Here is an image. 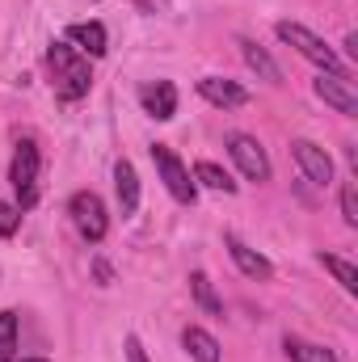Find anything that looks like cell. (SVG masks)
Instances as JSON below:
<instances>
[{
	"mask_svg": "<svg viewBox=\"0 0 358 362\" xmlns=\"http://www.w3.org/2000/svg\"><path fill=\"white\" fill-rule=\"evenodd\" d=\"M17 223H21V211H17L13 202H4V198H0V236H13V232H17Z\"/></svg>",
	"mask_w": 358,
	"mask_h": 362,
	"instance_id": "cell-22",
	"label": "cell"
},
{
	"mask_svg": "<svg viewBox=\"0 0 358 362\" xmlns=\"http://www.w3.org/2000/svg\"><path fill=\"white\" fill-rule=\"evenodd\" d=\"M93 274H97V282H101V286H105V282L114 278V274H110V266H105V262H97V266H93Z\"/></svg>",
	"mask_w": 358,
	"mask_h": 362,
	"instance_id": "cell-24",
	"label": "cell"
},
{
	"mask_svg": "<svg viewBox=\"0 0 358 362\" xmlns=\"http://www.w3.org/2000/svg\"><path fill=\"white\" fill-rule=\"evenodd\" d=\"M321 266H325V270H329L333 278H337V282H342V291H350V295L358 291V270L350 266V262H342V257L325 253V257H321Z\"/></svg>",
	"mask_w": 358,
	"mask_h": 362,
	"instance_id": "cell-19",
	"label": "cell"
},
{
	"mask_svg": "<svg viewBox=\"0 0 358 362\" xmlns=\"http://www.w3.org/2000/svg\"><path fill=\"white\" fill-rule=\"evenodd\" d=\"M194 181H202L207 189H224V194H232V189H236V181L228 177L219 165H211V160H198V165H194Z\"/></svg>",
	"mask_w": 358,
	"mask_h": 362,
	"instance_id": "cell-18",
	"label": "cell"
},
{
	"mask_svg": "<svg viewBox=\"0 0 358 362\" xmlns=\"http://www.w3.org/2000/svg\"><path fill=\"white\" fill-rule=\"evenodd\" d=\"M47 68H51V89L59 101H81L93 89V68L81 51H72L68 42H51L47 47Z\"/></svg>",
	"mask_w": 358,
	"mask_h": 362,
	"instance_id": "cell-1",
	"label": "cell"
},
{
	"mask_svg": "<svg viewBox=\"0 0 358 362\" xmlns=\"http://www.w3.org/2000/svg\"><path fill=\"white\" fill-rule=\"evenodd\" d=\"M282 350H287L291 362H337L333 350H325V346H316V341H304V337H287Z\"/></svg>",
	"mask_w": 358,
	"mask_h": 362,
	"instance_id": "cell-16",
	"label": "cell"
},
{
	"mask_svg": "<svg viewBox=\"0 0 358 362\" xmlns=\"http://www.w3.org/2000/svg\"><path fill=\"white\" fill-rule=\"evenodd\" d=\"M17 354V312H0V362H13Z\"/></svg>",
	"mask_w": 358,
	"mask_h": 362,
	"instance_id": "cell-20",
	"label": "cell"
},
{
	"mask_svg": "<svg viewBox=\"0 0 358 362\" xmlns=\"http://www.w3.org/2000/svg\"><path fill=\"white\" fill-rule=\"evenodd\" d=\"M181 346L190 350L194 362H219V341H215L207 329H198V325H190V329L181 333Z\"/></svg>",
	"mask_w": 358,
	"mask_h": 362,
	"instance_id": "cell-14",
	"label": "cell"
},
{
	"mask_svg": "<svg viewBox=\"0 0 358 362\" xmlns=\"http://www.w3.org/2000/svg\"><path fill=\"white\" fill-rule=\"evenodd\" d=\"M190 291H194V303H198L207 316H224V299L215 295V282H211L202 270L190 274Z\"/></svg>",
	"mask_w": 358,
	"mask_h": 362,
	"instance_id": "cell-15",
	"label": "cell"
},
{
	"mask_svg": "<svg viewBox=\"0 0 358 362\" xmlns=\"http://www.w3.org/2000/svg\"><path fill=\"white\" fill-rule=\"evenodd\" d=\"M114 189H118L122 215H135V206H139V177H135V165L131 160H118L114 165Z\"/></svg>",
	"mask_w": 358,
	"mask_h": 362,
	"instance_id": "cell-12",
	"label": "cell"
},
{
	"mask_svg": "<svg viewBox=\"0 0 358 362\" xmlns=\"http://www.w3.org/2000/svg\"><path fill=\"white\" fill-rule=\"evenodd\" d=\"M241 55H245V64L258 72V76H266V81H282V72H278V64L270 59L266 51L258 47V42H249V38H241Z\"/></svg>",
	"mask_w": 358,
	"mask_h": 362,
	"instance_id": "cell-17",
	"label": "cell"
},
{
	"mask_svg": "<svg viewBox=\"0 0 358 362\" xmlns=\"http://www.w3.org/2000/svg\"><path fill=\"white\" fill-rule=\"evenodd\" d=\"M291 156H295V165L304 169V177L312 181V185H329V181H333V160H329V152L316 148L312 139H295V144H291Z\"/></svg>",
	"mask_w": 358,
	"mask_h": 362,
	"instance_id": "cell-8",
	"label": "cell"
},
{
	"mask_svg": "<svg viewBox=\"0 0 358 362\" xmlns=\"http://www.w3.org/2000/svg\"><path fill=\"white\" fill-rule=\"evenodd\" d=\"M38 169H42L38 144H34V139H17L13 169H8V181H13V189H17V211H30V206L38 202Z\"/></svg>",
	"mask_w": 358,
	"mask_h": 362,
	"instance_id": "cell-2",
	"label": "cell"
},
{
	"mask_svg": "<svg viewBox=\"0 0 358 362\" xmlns=\"http://www.w3.org/2000/svg\"><path fill=\"white\" fill-rule=\"evenodd\" d=\"M152 160H156V169H161L165 189H169L178 202H185V206H190V202L198 198V185L190 181V169L178 160V152H173L169 144H156V148H152Z\"/></svg>",
	"mask_w": 358,
	"mask_h": 362,
	"instance_id": "cell-5",
	"label": "cell"
},
{
	"mask_svg": "<svg viewBox=\"0 0 358 362\" xmlns=\"http://www.w3.org/2000/svg\"><path fill=\"white\" fill-rule=\"evenodd\" d=\"M68 215L76 223V232L89 240V245H101L105 232H110V219H105V202L93 194V189H76L72 202H68Z\"/></svg>",
	"mask_w": 358,
	"mask_h": 362,
	"instance_id": "cell-4",
	"label": "cell"
},
{
	"mask_svg": "<svg viewBox=\"0 0 358 362\" xmlns=\"http://www.w3.org/2000/svg\"><path fill=\"white\" fill-rule=\"evenodd\" d=\"M127 354H131V362H148V358H144V346H139V337H127Z\"/></svg>",
	"mask_w": 358,
	"mask_h": 362,
	"instance_id": "cell-23",
	"label": "cell"
},
{
	"mask_svg": "<svg viewBox=\"0 0 358 362\" xmlns=\"http://www.w3.org/2000/svg\"><path fill=\"white\" fill-rule=\"evenodd\" d=\"M198 93H202L211 105H219V110H236V105L249 101V89H241L236 81H224V76H202V81H198Z\"/></svg>",
	"mask_w": 358,
	"mask_h": 362,
	"instance_id": "cell-9",
	"label": "cell"
},
{
	"mask_svg": "<svg viewBox=\"0 0 358 362\" xmlns=\"http://www.w3.org/2000/svg\"><path fill=\"white\" fill-rule=\"evenodd\" d=\"M342 219H346L350 228H358V189H354V181L342 185Z\"/></svg>",
	"mask_w": 358,
	"mask_h": 362,
	"instance_id": "cell-21",
	"label": "cell"
},
{
	"mask_svg": "<svg viewBox=\"0 0 358 362\" xmlns=\"http://www.w3.org/2000/svg\"><path fill=\"white\" fill-rule=\"evenodd\" d=\"M68 38L76 47H85L93 59H101L110 51V38H105V25L101 21H76V25H68Z\"/></svg>",
	"mask_w": 358,
	"mask_h": 362,
	"instance_id": "cell-13",
	"label": "cell"
},
{
	"mask_svg": "<svg viewBox=\"0 0 358 362\" xmlns=\"http://www.w3.org/2000/svg\"><path fill=\"white\" fill-rule=\"evenodd\" d=\"M316 97L325 101V105H333L337 114H346V118H358V93L350 85V76H337V72H321L316 76Z\"/></svg>",
	"mask_w": 358,
	"mask_h": 362,
	"instance_id": "cell-7",
	"label": "cell"
},
{
	"mask_svg": "<svg viewBox=\"0 0 358 362\" xmlns=\"http://www.w3.org/2000/svg\"><path fill=\"white\" fill-rule=\"evenodd\" d=\"M228 253H232V262H236V270L245 274V278H258V282H266L274 266H270L266 257L258 253V249H249L241 236H228Z\"/></svg>",
	"mask_w": 358,
	"mask_h": 362,
	"instance_id": "cell-11",
	"label": "cell"
},
{
	"mask_svg": "<svg viewBox=\"0 0 358 362\" xmlns=\"http://www.w3.org/2000/svg\"><path fill=\"white\" fill-rule=\"evenodd\" d=\"M274 34H278L287 47H295L304 59L321 64L325 72H337V76H346V64L333 55V47H325V38H316V34H312V30H304L299 21H278V25H274Z\"/></svg>",
	"mask_w": 358,
	"mask_h": 362,
	"instance_id": "cell-3",
	"label": "cell"
},
{
	"mask_svg": "<svg viewBox=\"0 0 358 362\" xmlns=\"http://www.w3.org/2000/svg\"><path fill=\"white\" fill-rule=\"evenodd\" d=\"M139 101H144V110H148L156 122H169V118L178 114V89H173L169 81L144 85V89H139Z\"/></svg>",
	"mask_w": 358,
	"mask_h": 362,
	"instance_id": "cell-10",
	"label": "cell"
},
{
	"mask_svg": "<svg viewBox=\"0 0 358 362\" xmlns=\"http://www.w3.org/2000/svg\"><path fill=\"white\" fill-rule=\"evenodd\" d=\"M21 362H42V358H21Z\"/></svg>",
	"mask_w": 358,
	"mask_h": 362,
	"instance_id": "cell-25",
	"label": "cell"
},
{
	"mask_svg": "<svg viewBox=\"0 0 358 362\" xmlns=\"http://www.w3.org/2000/svg\"><path fill=\"white\" fill-rule=\"evenodd\" d=\"M228 152H232V160H236V169L245 173L249 181H270V156L266 148L253 139V135H228Z\"/></svg>",
	"mask_w": 358,
	"mask_h": 362,
	"instance_id": "cell-6",
	"label": "cell"
}]
</instances>
